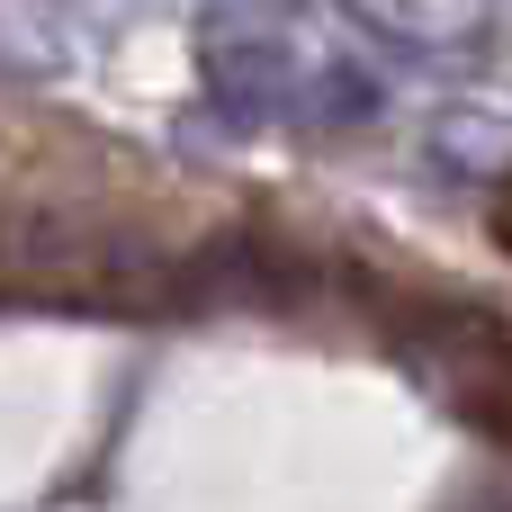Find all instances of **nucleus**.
I'll use <instances>...</instances> for the list:
<instances>
[{
  "mask_svg": "<svg viewBox=\"0 0 512 512\" xmlns=\"http://www.w3.org/2000/svg\"><path fill=\"white\" fill-rule=\"evenodd\" d=\"M207 90L243 117V126H261V117H279L306 81H297V54H288V36L279 27H261V18H216L207 27Z\"/></svg>",
  "mask_w": 512,
  "mask_h": 512,
  "instance_id": "nucleus-1",
  "label": "nucleus"
},
{
  "mask_svg": "<svg viewBox=\"0 0 512 512\" xmlns=\"http://www.w3.org/2000/svg\"><path fill=\"white\" fill-rule=\"evenodd\" d=\"M63 18L45 0H0V63L9 72H63Z\"/></svg>",
  "mask_w": 512,
  "mask_h": 512,
  "instance_id": "nucleus-3",
  "label": "nucleus"
},
{
  "mask_svg": "<svg viewBox=\"0 0 512 512\" xmlns=\"http://www.w3.org/2000/svg\"><path fill=\"white\" fill-rule=\"evenodd\" d=\"M486 9L495 0H351V18L378 27L387 45H405V54H459V45H477Z\"/></svg>",
  "mask_w": 512,
  "mask_h": 512,
  "instance_id": "nucleus-2",
  "label": "nucleus"
},
{
  "mask_svg": "<svg viewBox=\"0 0 512 512\" xmlns=\"http://www.w3.org/2000/svg\"><path fill=\"white\" fill-rule=\"evenodd\" d=\"M495 243H504V252H512V180H504V189H495Z\"/></svg>",
  "mask_w": 512,
  "mask_h": 512,
  "instance_id": "nucleus-5",
  "label": "nucleus"
},
{
  "mask_svg": "<svg viewBox=\"0 0 512 512\" xmlns=\"http://www.w3.org/2000/svg\"><path fill=\"white\" fill-rule=\"evenodd\" d=\"M315 117H324V126H369V117H378V81L351 72V63H333V72L315 81Z\"/></svg>",
  "mask_w": 512,
  "mask_h": 512,
  "instance_id": "nucleus-4",
  "label": "nucleus"
}]
</instances>
